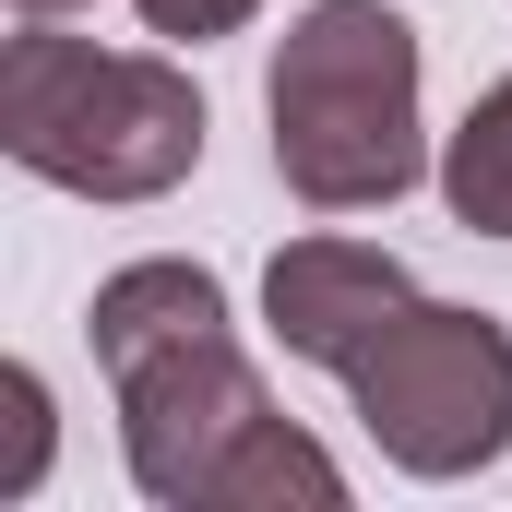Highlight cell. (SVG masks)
Returning <instances> with one entry per match:
<instances>
[{"instance_id":"52a82bcc","label":"cell","mask_w":512,"mask_h":512,"mask_svg":"<svg viewBox=\"0 0 512 512\" xmlns=\"http://www.w3.org/2000/svg\"><path fill=\"white\" fill-rule=\"evenodd\" d=\"M36 477H48V382L0 370V501H24Z\"/></svg>"},{"instance_id":"8992f818","label":"cell","mask_w":512,"mask_h":512,"mask_svg":"<svg viewBox=\"0 0 512 512\" xmlns=\"http://www.w3.org/2000/svg\"><path fill=\"white\" fill-rule=\"evenodd\" d=\"M441 203H453V227L512 239V84H489L465 108V131L441 143Z\"/></svg>"},{"instance_id":"7a4b0ae2","label":"cell","mask_w":512,"mask_h":512,"mask_svg":"<svg viewBox=\"0 0 512 512\" xmlns=\"http://www.w3.org/2000/svg\"><path fill=\"white\" fill-rule=\"evenodd\" d=\"M0 155L84 203H155L203 167V84L179 60L24 24L0 48Z\"/></svg>"},{"instance_id":"ba28073f","label":"cell","mask_w":512,"mask_h":512,"mask_svg":"<svg viewBox=\"0 0 512 512\" xmlns=\"http://www.w3.org/2000/svg\"><path fill=\"white\" fill-rule=\"evenodd\" d=\"M251 12L262 0H143V24H155V36H191V48H203V36H239Z\"/></svg>"},{"instance_id":"9c48e42d","label":"cell","mask_w":512,"mask_h":512,"mask_svg":"<svg viewBox=\"0 0 512 512\" xmlns=\"http://www.w3.org/2000/svg\"><path fill=\"white\" fill-rule=\"evenodd\" d=\"M12 12H24V24H60V12H84V0H12Z\"/></svg>"},{"instance_id":"5b68a950","label":"cell","mask_w":512,"mask_h":512,"mask_svg":"<svg viewBox=\"0 0 512 512\" xmlns=\"http://www.w3.org/2000/svg\"><path fill=\"white\" fill-rule=\"evenodd\" d=\"M405 298H417L405 262L370 251V239H286L274 274H262V310H274L286 358H310V370H334V382L382 346V322L405 310Z\"/></svg>"},{"instance_id":"3957f363","label":"cell","mask_w":512,"mask_h":512,"mask_svg":"<svg viewBox=\"0 0 512 512\" xmlns=\"http://www.w3.org/2000/svg\"><path fill=\"white\" fill-rule=\"evenodd\" d=\"M274 108V179L310 215H370L417 191V24L382 0H310L262 72Z\"/></svg>"},{"instance_id":"6da1fadb","label":"cell","mask_w":512,"mask_h":512,"mask_svg":"<svg viewBox=\"0 0 512 512\" xmlns=\"http://www.w3.org/2000/svg\"><path fill=\"white\" fill-rule=\"evenodd\" d=\"M96 370L120 382V441H131V489L167 512H334L346 477L310 429L274 417L262 370L227 334V286L203 262H131L96 286L84 310Z\"/></svg>"},{"instance_id":"277c9868","label":"cell","mask_w":512,"mask_h":512,"mask_svg":"<svg viewBox=\"0 0 512 512\" xmlns=\"http://www.w3.org/2000/svg\"><path fill=\"white\" fill-rule=\"evenodd\" d=\"M346 393L405 477H477L512 453V334L489 310L405 298L382 322V346L346 370Z\"/></svg>"}]
</instances>
